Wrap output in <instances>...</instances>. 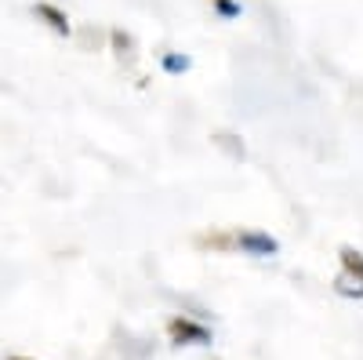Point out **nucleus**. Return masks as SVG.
Wrapping results in <instances>:
<instances>
[{
    "label": "nucleus",
    "instance_id": "f257e3e1",
    "mask_svg": "<svg viewBox=\"0 0 363 360\" xmlns=\"http://www.w3.org/2000/svg\"><path fill=\"white\" fill-rule=\"evenodd\" d=\"M167 339L171 346H211L215 342V332L193 317H171L167 320Z\"/></svg>",
    "mask_w": 363,
    "mask_h": 360
},
{
    "label": "nucleus",
    "instance_id": "f03ea898",
    "mask_svg": "<svg viewBox=\"0 0 363 360\" xmlns=\"http://www.w3.org/2000/svg\"><path fill=\"white\" fill-rule=\"evenodd\" d=\"M233 248L251 255V258H272L280 251V240L262 233V229H240V233H233Z\"/></svg>",
    "mask_w": 363,
    "mask_h": 360
},
{
    "label": "nucleus",
    "instance_id": "7ed1b4c3",
    "mask_svg": "<svg viewBox=\"0 0 363 360\" xmlns=\"http://www.w3.org/2000/svg\"><path fill=\"white\" fill-rule=\"evenodd\" d=\"M338 291L363 298V255L352 248H342V273H338Z\"/></svg>",
    "mask_w": 363,
    "mask_h": 360
},
{
    "label": "nucleus",
    "instance_id": "20e7f679",
    "mask_svg": "<svg viewBox=\"0 0 363 360\" xmlns=\"http://www.w3.org/2000/svg\"><path fill=\"white\" fill-rule=\"evenodd\" d=\"M33 15L40 18V22H48L55 33H62V37H69V15L62 11V8H55V4H48V0H40V4H33Z\"/></svg>",
    "mask_w": 363,
    "mask_h": 360
},
{
    "label": "nucleus",
    "instance_id": "39448f33",
    "mask_svg": "<svg viewBox=\"0 0 363 360\" xmlns=\"http://www.w3.org/2000/svg\"><path fill=\"white\" fill-rule=\"evenodd\" d=\"M160 66H164L167 73H186V70L193 66V58H189V55H174V51H167V55L160 58Z\"/></svg>",
    "mask_w": 363,
    "mask_h": 360
},
{
    "label": "nucleus",
    "instance_id": "423d86ee",
    "mask_svg": "<svg viewBox=\"0 0 363 360\" xmlns=\"http://www.w3.org/2000/svg\"><path fill=\"white\" fill-rule=\"evenodd\" d=\"M211 4H215V11L222 18H236L240 15V4H233V0H211Z\"/></svg>",
    "mask_w": 363,
    "mask_h": 360
},
{
    "label": "nucleus",
    "instance_id": "0eeeda50",
    "mask_svg": "<svg viewBox=\"0 0 363 360\" xmlns=\"http://www.w3.org/2000/svg\"><path fill=\"white\" fill-rule=\"evenodd\" d=\"M11 360H33V356H11Z\"/></svg>",
    "mask_w": 363,
    "mask_h": 360
}]
</instances>
